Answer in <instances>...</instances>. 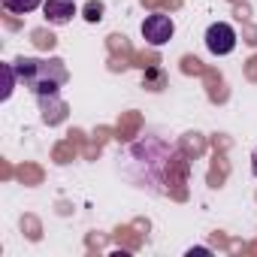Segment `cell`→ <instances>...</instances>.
Wrapping results in <instances>:
<instances>
[{
	"label": "cell",
	"mask_w": 257,
	"mask_h": 257,
	"mask_svg": "<svg viewBox=\"0 0 257 257\" xmlns=\"http://www.w3.org/2000/svg\"><path fill=\"white\" fill-rule=\"evenodd\" d=\"M19 79L37 94V97H55L58 88L67 82V67L64 61H37V58H22L16 64Z\"/></svg>",
	"instance_id": "1"
},
{
	"label": "cell",
	"mask_w": 257,
	"mask_h": 257,
	"mask_svg": "<svg viewBox=\"0 0 257 257\" xmlns=\"http://www.w3.org/2000/svg\"><path fill=\"white\" fill-rule=\"evenodd\" d=\"M206 49H209L212 55H218V58L230 55V52L236 49V31H233L227 22L209 25V28H206Z\"/></svg>",
	"instance_id": "2"
},
{
	"label": "cell",
	"mask_w": 257,
	"mask_h": 257,
	"mask_svg": "<svg viewBox=\"0 0 257 257\" xmlns=\"http://www.w3.org/2000/svg\"><path fill=\"white\" fill-rule=\"evenodd\" d=\"M173 34H176V25H173L170 16L155 13V16H149V19L143 22V37H146V43H152V46H164V43H170Z\"/></svg>",
	"instance_id": "3"
},
{
	"label": "cell",
	"mask_w": 257,
	"mask_h": 257,
	"mask_svg": "<svg viewBox=\"0 0 257 257\" xmlns=\"http://www.w3.org/2000/svg\"><path fill=\"white\" fill-rule=\"evenodd\" d=\"M43 13H46V19L52 22V25H70L73 22V16H76V4L73 0H46L43 4Z\"/></svg>",
	"instance_id": "4"
},
{
	"label": "cell",
	"mask_w": 257,
	"mask_h": 257,
	"mask_svg": "<svg viewBox=\"0 0 257 257\" xmlns=\"http://www.w3.org/2000/svg\"><path fill=\"white\" fill-rule=\"evenodd\" d=\"M46 0H4V7L16 16H25V13H34L37 7H43Z\"/></svg>",
	"instance_id": "5"
},
{
	"label": "cell",
	"mask_w": 257,
	"mask_h": 257,
	"mask_svg": "<svg viewBox=\"0 0 257 257\" xmlns=\"http://www.w3.org/2000/svg\"><path fill=\"white\" fill-rule=\"evenodd\" d=\"M4 76H7V88H4V100H10V94H13V85H16V64H4Z\"/></svg>",
	"instance_id": "6"
},
{
	"label": "cell",
	"mask_w": 257,
	"mask_h": 257,
	"mask_svg": "<svg viewBox=\"0 0 257 257\" xmlns=\"http://www.w3.org/2000/svg\"><path fill=\"white\" fill-rule=\"evenodd\" d=\"M85 19L88 22H100L103 19V4H100V0H91V4L85 7Z\"/></svg>",
	"instance_id": "7"
},
{
	"label": "cell",
	"mask_w": 257,
	"mask_h": 257,
	"mask_svg": "<svg viewBox=\"0 0 257 257\" xmlns=\"http://www.w3.org/2000/svg\"><path fill=\"white\" fill-rule=\"evenodd\" d=\"M251 173L257 176V149H254V155H251Z\"/></svg>",
	"instance_id": "8"
}]
</instances>
